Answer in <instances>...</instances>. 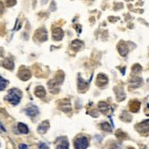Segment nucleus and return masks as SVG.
<instances>
[{"label": "nucleus", "instance_id": "obj_1", "mask_svg": "<svg viewBox=\"0 0 149 149\" xmlns=\"http://www.w3.org/2000/svg\"><path fill=\"white\" fill-rule=\"evenodd\" d=\"M21 97H22V92L19 89L12 88L8 91V94L7 96V98H5V100H8L11 104L16 105L19 103V101L21 100Z\"/></svg>", "mask_w": 149, "mask_h": 149}, {"label": "nucleus", "instance_id": "obj_2", "mask_svg": "<svg viewBox=\"0 0 149 149\" xmlns=\"http://www.w3.org/2000/svg\"><path fill=\"white\" fill-rule=\"evenodd\" d=\"M135 129L138 131V133L141 134L142 135H145V136L149 135V123L146 122L138 123L135 126Z\"/></svg>", "mask_w": 149, "mask_h": 149}, {"label": "nucleus", "instance_id": "obj_3", "mask_svg": "<svg viewBox=\"0 0 149 149\" xmlns=\"http://www.w3.org/2000/svg\"><path fill=\"white\" fill-rule=\"evenodd\" d=\"M88 139L86 137H81V138H78L74 142V146L77 149H85L88 147Z\"/></svg>", "mask_w": 149, "mask_h": 149}, {"label": "nucleus", "instance_id": "obj_4", "mask_svg": "<svg viewBox=\"0 0 149 149\" xmlns=\"http://www.w3.org/2000/svg\"><path fill=\"white\" fill-rule=\"evenodd\" d=\"M35 38L38 40V42H45L48 39V34L44 29H41L36 31L35 33Z\"/></svg>", "mask_w": 149, "mask_h": 149}, {"label": "nucleus", "instance_id": "obj_5", "mask_svg": "<svg viewBox=\"0 0 149 149\" xmlns=\"http://www.w3.org/2000/svg\"><path fill=\"white\" fill-rule=\"evenodd\" d=\"M19 77L23 80V81H27L31 77V73L30 70L25 69V68H21L19 72Z\"/></svg>", "mask_w": 149, "mask_h": 149}, {"label": "nucleus", "instance_id": "obj_6", "mask_svg": "<svg viewBox=\"0 0 149 149\" xmlns=\"http://www.w3.org/2000/svg\"><path fill=\"white\" fill-rule=\"evenodd\" d=\"M118 51H119V54L122 56H126L129 52L127 44L124 42H120V43L118 44Z\"/></svg>", "mask_w": 149, "mask_h": 149}, {"label": "nucleus", "instance_id": "obj_7", "mask_svg": "<svg viewBox=\"0 0 149 149\" xmlns=\"http://www.w3.org/2000/svg\"><path fill=\"white\" fill-rule=\"evenodd\" d=\"M38 107L36 106H34V105H31L30 107H27L26 109V114L27 116H30V117H35L36 115H38Z\"/></svg>", "mask_w": 149, "mask_h": 149}, {"label": "nucleus", "instance_id": "obj_8", "mask_svg": "<svg viewBox=\"0 0 149 149\" xmlns=\"http://www.w3.org/2000/svg\"><path fill=\"white\" fill-rule=\"evenodd\" d=\"M63 35H64V32L60 28H56L52 31V36L55 41H60V40L63 38Z\"/></svg>", "mask_w": 149, "mask_h": 149}, {"label": "nucleus", "instance_id": "obj_9", "mask_svg": "<svg viewBox=\"0 0 149 149\" xmlns=\"http://www.w3.org/2000/svg\"><path fill=\"white\" fill-rule=\"evenodd\" d=\"M57 148L60 149V148H64V149H68L69 148V142L68 140L63 137H60V138H58L57 140Z\"/></svg>", "mask_w": 149, "mask_h": 149}, {"label": "nucleus", "instance_id": "obj_10", "mask_svg": "<svg viewBox=\"0 0 149 149\" xmlns=\"http://www.w3.org/2000/svg\"><path fill=\"white\" fill-rule=\"evenodd\" d=\"M49 127V123L48 121H44L38 126V131L41 134H45L48 131Z\"/></svg>", "mask_w": 149, "mask_h": 149}, {"label": "nucleus", "instance_id": "obj_11", "mask_svg": "<svg viewBox=\"0 0 149 149\" xmlns=\"http://www.w3.org/2000/svg\"><path fill=\"white\" fill-rule=\"evenodd\" d=\"M142 85V78L140 77H132L130 80V87L133 88H136Z\"/></svg>", "mask_w": 149, "mask_h": 149}, {"label": "nucleus", "instance_id": "obj_12", "mask_svg": "<svg viewBox=\"0 0 149 149\" xmlns=\"http://www.w3.org/2000/svg\"><path fill=\"white\" fill-rule=\"evenodd\" d=\"M108 82V77L104 74H99L97 77V85L98 86H104Z\"/></svg>", "mask_w": 149, "mask_h": 149}, {"label": "nucleus", "instance_id": "obj_13", "mask_svg": "<svg viewBox=\"0 0 149 149\" xmlns=\"http://www.w3.org/2000/svg\"><path fill=\"white\" fill-rule=\"evenodd\" d=\"M140 105H141L140 102L137 100L131 101V103L129 104V109L132 112H137L140 109Z\"/></svg>", "mask_w": 149, "mask_h": 149}, {"label": "nucleus", "instance_id": "obj_14", "mask_svg": "<svg viewBox=\"0 0 149 149\" xmlns=\"http://www.w3.org/2000/svg\"><path fill=\"white\" fill-rule=\"evenodd\" d=\"M2 65H3V66L5 68H7V69H8V70H13L14 69V62H13L12 59H10V58L5 59Z\"/></svg>", "mask_w": 149, "mask_h": 149}, {"label": "nucleus", "instance_id": "obj_15", "mask_svg": "<svg viewBox=\"0 0 149 149\" xmlns=\"http://www.w3.org/2000/svg\"><path fill=\"white\" fill-rule=\"evenodd\" d=\"M35 95L38 97V98H44L45 95H46V90H45V88L42 87V86H39V87L36 88Z\"/></svg>", "mask_w": 149, "mask_h": 149}, {"label": "nucleus", "instance_id": "obj_16", "mask_svg": "<svg viewBox=\"0 0 149 149\" xmlns=\"http://www.w3.org/2000/svg\"><path fill=\"white\" fill-rule=\"evenodd\" d=\"M82 45H83L82 42L79 41V40H75V41H73L71 43V49L74 51H79L82 47Z\"/></svg>", "mask_w": 149, "mask_h": 149}, {"label": "nucleus", "instance_id": "obj_17", "mask_svg": "<svg viewBox=\"0 0 149 149\" xmlns=\"http://www.w3.org/2000/svg\"><path fill=\"white\" fill-rule=\"evenodd\" d=\"M99 110L102 111V112H104V113H107L109 111H110V106H109L107 103L104 102V101H102L99 103Z\"/></svg>", "mask_w": 149, "mask_h": 149}, {"label": "nucleus", "instance_id": "obj_18", "mask_svg": "<svg viewBox=\"0 0 149 149\" xmlns=\"http://www.w3.org/2000/svg\"><path fill=\"white\" fill-rule=\"evenodd\" d=\"M18 129L19 131V133H21V134H28V127L24 123H18Z\"/></svg>", "mask_w": 149, "mask_h": 149}, {"label": "nucleus", "instance_id": "obj_19", "mask_svg": "<svg viewBox=\"0 0 149 149\" xmlns=\"http://www.w3.org/2000/svg\"><path fill=\"white\" fill-rule=\"evenodd\" d=\"M115 92H116V99L118 101H121L125 99V94L124 93L123 89L117 88H115Z\"/></svg>", "mask_w": 149, "mask_h": 149}, {"label": "nucleus", "instance_id": "obj_20", "mask_svg": "<svg viewBox=\"0 0 149 149\" xmlns=\"http://www.w3.org/2000/svg\"><path fill=\"white\" fill-rule=\"evenodd\" d=\"M78 88L82 90V89H85L87 88V83H86L83 79L81 78V77H79V80H78Z\"/></svg>", "mask_w": 149, "mask_h": 149}, {"label": "nucleus", "instance_id": "obj_21", "mask_svg": "<svg viewBox=\"0 0 149 149\" xmlns=\"http://www.w3.org/2000/svg\"><path fill=\"white\" fill-rule=\"evenodd\" d=\"M8 86V81L2 77H0V90H4Z\"/></svg>", "mask_w": 149, "mask_h": 149}, {"label": "nucleus", "instance_id": "obj_22", "mask_svg": "<svg viewBox=\"0 0 149 149\" xmlns=\"http://www.w3.org/2000/svg\"><path fill=\"white\" fill-rule=\"evenodd\" d=\"M132 71H133V73H135V74H139L142 71V66L138 64H136L133 66V68H132Z\"/></svg>", "mask_w": 149, "mask_h": 149}, {"label": "nucleus", "instance_id": "obj_23", "mask_svg": "<svg viewBox=\"0 0 149 149\" xmlns=\"http://www.w3.org/2000/svg\"><path fill=\"white\" fill-rule=\"evenodd\" d=\"M102 129L105 131V132H111L112 131V127L110 126V124L107 123H102Z\"/></svg>", "mask_w": 149, "mask_h": 149}, {"label": "nucleus", "instance_id": "obj_24", "mask_svg": "<svg viewBox=\"0 0 149 149\" xmlns=\"http://www.w3.org/2000/svg\"><path fill=\"white\" fill-rule=\"evenodd\" d=\"M116 136L118 137L119 139H124L125 137H126V134H125L122 131H118L116 133Z\"/></svg>", "mask_w": 149, "mask_h": 149}, {"label": "nucleus", "instance_id": "obj_25", "mask_svg": "<svg viewBox=\"0 0 149 149\" xmlns=\"http://www.w3.org/2000/svg\"><path fill=\"white\" fill-rule=\"evenodd\" d=\"M5 2H7L8 7H12V6L16 5V0H5Z\"/></svg>", "mask_w": 149, "mask_h": 149}, {"label": "nucleus", "instance_id": "obj_26", "mask_svg": "<svg viewBox=\"0 0 149 149\" xmlns=\"http://www.w3.org/2000/svg\"><path fill=\"white\" fill-rule=\"evenodd\" d=\"M38 147H39V148H49L48 145H46V144H42V143H41V144L38 145Z\"/></svg>", "mask_w": 149, "mask_h": 149}, {"label": "nucleus", "instance_id": "obj_27", "mask_svg": "<svg viewBox=\"0 0 149 149\" xmlns=\"http://www.w3.org/2000/svg\"><path fill=\"white\" fill-rule=\"evenodd\" d=\"M3 11H4V5L2 2H0V14L3 13Z\"/></svg>", "mask_w": 149, "mask_h": 149}, {"label": "nucleus", "instance_id": "obj_28", "mask_svg": "<svg viewBox=\"0 0 149 149\" xmlns=\"http://www.w3.org/2000/svg\"><path fill=\"white\" fill-rule=\"evenodd\" d=\"M2 132H5V128L3 126V124L0 123V133H2Z\"/></svg>", "mask_w": 149, "mask_h": 149}, {"label": "nucleus", "instance_id": "obj_29", "mask_svg": "<svg viewBox=\"0 0 149 149\" xmlns=\"http://www.w3.org/2000/svg\"><path fill=\"white\" fill-rule=\"evenodd\" d=\"M19 148H21V149H23V148H27V145H23V144H21V145L19 146Z\"/></svg>", "mask_w": 149, "mask_h": 149}]
</instances>
